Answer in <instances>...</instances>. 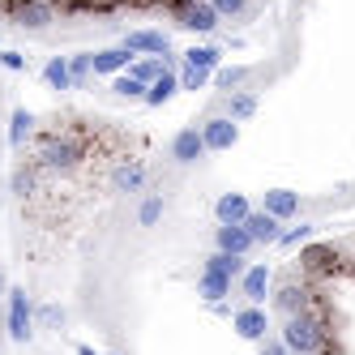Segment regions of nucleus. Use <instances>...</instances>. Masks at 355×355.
I'll list each match as a JSON object with an SVG mask.
<instances>
[{
	"label": "nucleus",
	"mask_w": 355,
	"mask_h": 355,
	"mask_svg": "<svg viewBox=\"0 0 355 355\" xmlns=\"http://www.w3.org/2000/svg\"><path fill=\"white\" fill-rule=\"evenodd\" d=\"M31 129H35V116H31L26 107H17V112L9 116V146H13V150H21V141L31 137Z\"/></svg>",
	"instance_id": "obj_25"
},
{
	"label": "nucleus",
	"mask_w": 355,
	"mask_h": 355,
	"mask_svg": "<svg viewBox=\"0 0 355 355\" xmlns=\"http://www.w3.org/2000/svg\"><path fill=\"white\" fill-rule=\"evenodd\" d=\"M201 141H206V150H232L240 141V124H232L227 116H214L201 124Z\"/></svg>",
	"instance_id": "obj_8"
},
{
	"label": "nucleus",
	"mask_w": 355,
	"mask_h": 355,
	"mask_svg": "<svg viewBox=\"0 0 355 355\" xmlns=\"http://www.w3.org/2000/svg\"><path fill=\"white\" fill-rule=\"evenodd\" d=\"M0 69L21 73V69H26V56H21V52H0Z\"/></svg>",
	"instance_id": "obj_34"
},
{
	"label": "nucleus",
	"mask_w": 355,
	"mask_h": 355,
	"mask_svg": "<svg viewBox=\"0 0 355 355\" xmlns=\"http://www.w3.org/2000/svg\"><path fill=\"white\" fill-rule=\"evenodd\" d=\"M214 82H218V86H223L227 94H232V90H240V86L248 82V69H244V64H232V69H227V64H223V69L214 73Z\"/></svg>",
	"instance_id": "obj_26"
},
{
	"label": "nucleus",
	"mask_w": 355,
	"mask_h": 355,
	"mask_svg": "<svg viewBox=\"0 0 355 355\" xmlns=\"http://www.w3.org/2000/svg\"><path fill=\"white\" fill-rule=\"evenodd\" d=\"M274 309L283 313V321H287V317H300V313H309V287L295 283V278L278 283V291H274Z\"/></svg>",
	"instance_id": "obj_6"
},
{
	"label": "nucleus",
	"mask_w": 355,
	"mask_h": 355,
	"mask_svg": "<svg viewBox=\"0 0 355 355\" xmlns=\"http://www.w3.org/2000/svg\"><path fill=\"white\" fill-rule=\"evenodd\" d=\"M244 232L252 236V244H278V236H283V223H278V218H270L266 210H252L244 223Z\"/></svg>",
	"instance_id": "obj_14"
},
{
	"label": "nucleus",
	"mask_w": 355,
	"mask_h": 355,
	"mask_svg": "<svg viewBox=\"0 0 355 355\" xmlns=\"http://www.w3.org/2000/svg\"><path fill=\"white\" fill-rule=\"evenodd\" d=\"M300 266L309 274H321L329 266H338V248L334 244H313V248H300Z\"/></svg>",
	"instance_id": "obj_17"
},
{
	"label": "nucleus",
	"mask_w": 355,
	"mask_h": 355,
	"mask_svg": "<svg viewBox=\"0 0 355 355\" xmlns=\"http://www.w3.org/2000/svg\"><path fill=\"white\" fill-rule=\"evenodd\" d=\"M175 82H180V90H206L210 73H193V69H180V73H175Z\"/></svg>",
	"instance_id": "obj_31"
},
{
	"label": "nucleus",
	"mask_w": 355,
	"mask_h": 355,
	"mask_svg": "<svg viewBox=\"0 0 355 355\" xmlns=\"http://www.w3.org/2000/svg\"><path fill=\"white\" fill-rule=\"evenodd\" d=\"M78 355H98V351H94V347H86V343H82V347H78Z\"/></svg>",
	"instance_id": "obj_36"
},
{
	"label": "nucleus",
	"mask_w": 355,
	"mask_h": 355,
	"mask_svg": "<svg viewBox=\"0 0 355 355\" xmlns=\"http://www.w3.org/2000/svg\"><path fill=\"white\" fill-rule=\"evenodd\" d=\"M261 355H291V351L278 343V338H266V343H261Z\"/></svg>",
	"instance_id": "obj_35"
},
{
	"label": "nucleus",
	"mask_w": 355,
	"mask_h": 355,
	"mask_svg": "<svg viewBox=\"0 0 355 355\" xmlns=\"http://www.w3.org/2000/svg\"><path fill=\"white\" fill-rule=\"evenodd\" d=\"M283 343L291 355H321L325 347V325L313 317V313H300V317H287L283 321Z\"/></svg>",
	"instance_id": "obj_1"
},
{
	"label": "nucleus",
	"mask_w": 355,
	"mask_h": 355,
	"mask_svg": "<svg viewBox=\"0 0 355 355\" xmlns=\"http://www.w3.org/2000/svg\"><path fill=\"white\" fill-rule=\"evenodd\" d=\"M31 334H35V304H31L26 287H13L9 291V338L31 343Z\"/></svg>",
	"instance_id": "obj_3"
},
{
	"label": "nucleus",
	"mask_w": 355,
	"mask_h": 355,
	"mask_svg": "<svg viewBox=\"0 0 355 355\" xmlns=\"http://www.w3.org/2000/svg\"><path fill=\"white\" fill-rule=\"evenodd\" d=\"M261 210L270 218H278V223H287V218L300 214V193H291V189H270L266 201H261Z\"/></svg>",
	"instance_id": "obj_15"
},
{
	"label": "nucleus",
	"mask_w": 355,
	"mask_h": 355,
	"mask_svg": "<svg viewBox=\"0 0 355 355\" xmlns=\"http://www.w3.org/2000/svg\"><path fill=\"white\" fill-rule=\"evenodd\" d=\"M201 155H206V141H201V129H180V133L171 137V159L180 163V167L197 163Z\"/></svg>",
	"instance_id": "obj_13"
},
{
	"label": "nucleus",
	"mask_w": 355,
	"mask_h": 355,
	"mask_svg": "<svg viewBox=\"0 0 355 355\" xmlns=\"http://www.w3.org/2000/svg\"><path fill=\"white\" fill-rule=\"evenodd\" d=\"M43 82L52 90H73V78H69V56H52L43 64Z\"/></svg>",
	"instance_id": "obj_24"
},
{
	"label": "nucleus",
	"mask_w": 355,
	"mask_h": 355,
	"mask_svg": "<svg viewBox=\"0 0 355 355\" xmlns=\"http://www.w3.org/2000/svg\"><path fill=\"white\" fill-rule=\"evenodd\" d=\"M120 47L133 56H171V39L163 31H129Z\"/></svg>",
	"instance_id": "obj_4"
},
{
	"label": "nucleus",
	"mask_w": 355,
	"mask_h": 355,
	"mask_svg": "<svg viewBox=\"0 0 355 355\" xmlns=\"http://www.w3.org/2000/svg\"><path fill=\"white\" fill-rule=\"evenodd\" d=\"M159 218H163V197H146L141 210H137V223H141V227H155Z\"/></svg>",
	"instance_id": "obj_30"
},
{
	"label": "nucleus",
	"mask_w": 355,
	"mask_h": 355,
	"mask_svg": "<svg viewBox=\"0 0 355 355\" xmlns=\"http://www.w3.org/2000/svg\"><path fill=\"white\" fill-rule=\"evenodd\" d=\"M252 112H257V94H252V90H232V94H227V120H232V124H240V120H248Z\"/></svg>",
	"instance_id": "obj_21"
},
{
	"label": "nucleus",
	"mask_w": 355,
	"mask_h": 355,
	"mask_svg": "<svg viewBox=\"0 0 355 355\" xmlns=\"http://www.w3.org/2000/svg\"><path fill=\"white\" fill-rule=\"evenodd\" d=\"M133 60H137V56L124 52V47H107V52H94V56H90V69L103 73V78H120V73L129 69Z\"/></svg>",
	"instance_id": "obj_16"
},
{
	"label": "nucleus",
	"mask_w": 355,
	"mask_h": 355,
	"mask_svg": "<svg viewBox=\"0 0 355 355\" xmlns=\"http://www.w3.org/2000/svg\"><path fill=\"white\" fill-rule=\"evenodd\" d=\"M248 214H252V206H248L244 193H223V197L214 201V218H218V227H240Z\"/></svg>",
	"instance_id": "obj_11"
},
{
	"label": "nucleus",
	"mask_w": 355,
	"mask_h": 355,
	"mask_svg": "<svg viewBox=\"0 0 355 355\" xmlns=\"http://www.w3.org/2000/svg\"><path fill=\"white\" fill-rule=\"evenodd\" d=\"M244 270H248L244 257H227V252H210V257H206V274H223V278H232V283Z\"/></svg>",
	"instance_id": "obj_23"
},
{
	"label": "nucleus",
	"mask_w": 355,
	"mask_h": 355,
	"mask_svg": "<svg viewBox=\"0 0 355 355\" xmlns=\"http://www.w3.org/2000/svg\"><path fill=\"white\" fill-rule=\"evenodd\" d=\"M175 90H180V82H175V73H171V69H163L159 78L146 86V103H150V107H163V103H167V98H171Z\"/></svg>",
	"instance_id": "obj_22"
},
{
	"label": "nucleus",
	"mask_w": 355,
	"mask_h": 355,
	"mask_svg": "<svg viewBox=\"0 0 355 355\" xmlns=\"http://www.w3.org/2000/svg\"><path fill=\"white\" fill-rule=\"evenodd\" d=\"M13 21L17 26H31V31H43V26L56 21V13H52V5H43V0H13Z\"/></svg>",
	"instance_id": "obj_9"
},
{
	"label": "nucleus",
	"mask_w": 355,
	"mask_h": 355,
	"mask_svg": "<svg viewBox=\"0 0 355 355\" xmlns=\"http://www.w3.org/2000/svg\"><path fill=\"white\" fill-rule=\"evenodd\" d=\"M112 90H116L120 98H146V86H141L137 78H129V73H120V78L112 82Z\"/></svg>",
	"instance_id": "obj_28"
},
{
	"label": "nucleus",
	"mask_w": 355,
	"mask_h": 355,
	"mask_svg": "<svg viewBox=\"0 0 355 355\" xmlns=\"http://www.w3.org/2000/svg\"><path fill=\"white\" fill-rule=\"evenodd\" d=\"M82 159H86V141L73 137V133H52L39 146V163L47 171H78Z\"/></svg>",
	"instance_id": "obj_2"
},
{
	"label": "nucleus",
	"mask_w": 355,
	"mask_h": 355,
	"mask_svg": "<svg viewBox=\"0 0 355 355\" xmlns=\"http://www.w3.org/2000/svg\"><path fill=\"white\" fill-rule=\"evenodd\" d=\"M175 26H184V31H197V35H210L218 26V13L206 5V0H193L189 9L175 13Z\"/></svg>",
	"instance_id": "obj_10"
},
{
	"label": "nucleus",
	"mask_w": 355,
	"mask_h": 355,
	"mask_svg": "<svg viewBox=\"0 0 355 355\" xmlns=\"http://www.w3.org/2000/svg\"><path fill=\"white\" fill-rule=\"evenodd\" d=\"M197 295L206 300V304H223L227 295H232V278H223V274H206V270H201V278H197Z\"/></svg>",
	"instance_id": "obj_19"
},
{
	"label": "nucleus",
	"mask_w": 355,
	"mask_h": 355,
	"mask_svg": "<svg viewBox=\"0 0 355 355\" xmlns=\"http://www.w3.org/2000/svg\"><path fill=\"white\" fill-rule=\"evenodd\" d=\"M39 321H43L47 329H60V325H64V309H56V304H43V309H39Z\"/></svg>",
	"instance_id": "obj_33"
},
{
	"label": "nucleus",
	"mask_w": 355,
	"mask_h": 355,
	"mask_svg": "<svg viewBox=\"0 0 355 355\" xmlns=\"http://www.w3.org/2000/svg\"><path fill=\"white\" fill-rule=\"evenodd\" d=\"M232 321H236V334L248 338V343H266V334H270V317H266V309H257V304L236 309Z\"/></svg>",
	"instance_id": "obj_5"
},
{
	"label": "nucleus",
	"mask_w": 355,
	"mask_h": 355,
	"mask_svg": "<svg viewBox=\"0 0 355 355\" xmlns=\"http://www.w3.org/2000/svg\"><path fill=\"white\" fill-rule=\"evenodd\" d=\"M0 291H5V278H0Z\"/></svg>",
	"instance_id": "obj_37"
},
{
	"label": "nucleus",
	"mask_w": 355,
	"mask_h": 355,
	"mask_svg": "<svg viewBox=\"0 0 355 355\" xmlns=\"http://www.w3.org/2000/svg\"><path fill=\"white\" fill-rule=\"evenodd\" d=\"M112 189L116 193H141L146 189V167L141 163H120L112 175Z\"/></svg>",
	"instance_id": "obj_18"
},
{
	"label": "nucleus",
	"mask_w": 355,
	"mask_h": 355,
	"mask_svg": "<svg viewBox=\"0 0 355 355\" xmlns=\"http://www.w3.org/2000/svg\"><path fill=\"white\" fill-rule=\"evenodd\" d=\"M252 248H257V244H252V236L244 232V227H218V232H214V252H227V257H248Z\"/></svg>",
	"instance_id": "obj_12"
},
{
	"label": "nucleus",
	"mask_w": 355,
	"mask_h": 355,
	"mask_svg": "<svg viewBox=\"0 0 355 355\" xmlns=\"http://www.w3.org/2000/svg\"><path fill=\"white\" fill-rule=\"evenodd\" d=\"M206 5L218 13V17H240L248 9V0H206Z\"/></svg>",
	"instance_id": "obj_32"
},
{
	"label": "nucleus",
	"mask_w": 355,
	"mask_h": 355,
	"mask_svg": "<svg viewBox=\"0 0 355 355\" xmlns=\"http://www.w3.org/2000/svg\"><path fill=\"white\" fill-rule=\"evenodd\" d=\"M240 295L248 300V304H266V295H270V266L266 261H252L244 274H240Z\"/></svg>",
	"instance_id": "obj_7"
},
{
	"label": "nucleus",
	"mask_w": 355,
	"mask_h": 355,
	"mask_svg": "<svg viewBox=\"0 0 355 355\" xmlns=\"http://www.w3.org/2000/svg\"><path fill=\"white\" fill-rule=\"evenodd\" d=\"M313 232H317V227H313V223H300V227H287V232H283V236H278V244H283V248H300V244H304V240H309Z\"/></svg>",
	"instance_id": "obj_29"
},
{
	"label": "nucleus",
	"mask_w": 355,
	"mask_h": 355,
	"mask_svg": "<svg viewBox=\"0 0 355 355\" xmlns=\"http://www.w3.org/2000/svg\"><path fill=\"white\" fill-rule=\"evenodd\" d=\"M90 56H94V52H78V56H69V78H73V86H82L90 73H94V69H90Z\"/></svg>",
	"instance_id": "obj_27"
},
{
	"label": "nucleus",
	"mask_w": 355,
	"mask_h": 355,
	"mask_svg": "<svg viewBox=\"0 0 355 355\" xmlns=\"http://www.w3.org/2000/svg\"><path fill=\"white\" fill-rule=\"evenodd\" d=\"M184 69H193V73H218L223 69V52H218V47H189V52H184Z\"/></svg>",
	"instance_id": "obj_20"
}]
</instances>
